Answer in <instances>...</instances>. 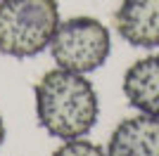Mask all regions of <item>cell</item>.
I'll return each instance as SVG.
<instances>
[{"mask_svg":"<svg viewBox=\"0 0 159 156\" xmlns=\"http://www.w3.org/2000/svg\"><path fill=\"white\" fill-rule=\"evenodd\" d=\"M36 118L50 137L76 140L95 128L100 116V99L86 73L52 69L33 85Z\"/></svg>","mask_w":159,"mask_h":156,"instance_id":"cell-1","label":"cell"},{"mask_svg":"<svg viewBox=\"0 0 159 156\" xmlns=\"http://www.w3.org/2000/svg\"><path fill=\"white\" fill-rule=\"evenodd\" d=\"M121 90L133 109L159 118V54L133 62L124 73Z\"/></svg>","mask_w":159,"mask_h":156,"instance_id":"cell-6","label":"cell"},{"mask_svg":"<svg viewBox=\"0 0 159 156\" xmlns=\"http://www.w3.org/2000/svg\"><path fill=\"white\" fill-rule=\"evenodd\" d=\"M52 156H107V151L90 140L76 137V140H64L52 151Z\"/></svg>","mask_w":159,"mask_h":156,"instance_id":"cell-7","label":"cell"},{"mask_svg":"<svg viewBox=\"0 0 159 156\" xmlns=\"http://www.w3.org/2000/svg\"><path fill=\"white\" fill-rule=\"evenodd\" d=\"M116 33L133 47H159V0H121L114 12Z\"/></svg>","mask_w":159,"mask_h":156,"instance_id":"cell-4","label":"cell"},{"mask_svg":"<svg viewBox=\"0 0 159 156\" xmlns=\"http://www.w3.org/2000/svg\"><path fill=\"white\" fill-rule=\"evenodd\" d=\"M5 135H7V130H5V121H2V116H0V147H2V142H5Z\"/></svg>","mask_w":159,"mask_h":156,"instance_id":"cell-8","label":"cell"},{"mask_svg":"<svg viewBox=\"0 0 159 156\" xmlns=\"http://www.w3.org/2000/svg\"><path fill=\"white\" fill-rule=\"evenodd\" d=\"M107 156H159V118L135 114L112 130Z\"/></svg>","mask_w":159,"mask_h":156,"instance_id":"cell-5","label":"cell"},{"mask_svg":"<svg viewBox=\"0 0 159 156\" xmlns=\"http://www.w3.org/2000/svg\"><path fill=\"white\" fill-rule=\"evenodd\" d=\"M60 26L57 0H0V54L38 57Z\"/></svg>","mask_w":159,"mask_h":156,"instance_id":"cell-2","label":"cell"},{"mask_svg":"<svg viewBox=\"0 0 159 156\" xmlns=\"http://www.w3.org/2000/svg\"><path fill=\"white\" fill-rule=\"evenodd\" d=\"M48 50L60 69L90 73L109 59L112 36L109 28L95 17H71L60 21Z\"/></svg>","mask_w":159,"mask_h":156,"instance_id":"cell-3","label":"cell"}]
</instances>
